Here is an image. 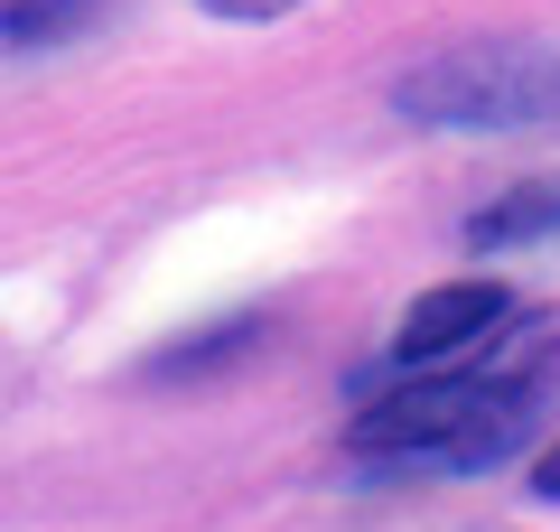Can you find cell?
<instances>
[{
    "instance_id": "obj_1",
    "label": "cell",
    "mask_w": 560,
    "mask_h": 532,
    "mask_svg": "<svg viewBox=\"0 0 560 532\" xmlns=\"http://www.w3.org/2000/svg\"><path fill=\"white\" fill-rule=\"evenodd\" d=\"M533 402L541 383H486L477 365H430L420 383H393L346 420V458L374 476H477L533 439Z\"/></svg>"
},
{
    "instance_id": "obj_2",
    "label": "cell",
    "mask_w": 560,
    "mask_h": 532,
    "mask_svg": "<svg viewBox=\"0 0 560 532\" xmlns=\"http://www.w3.org/2000/svg\"><path fill=\"white\" fill-rule=\"evenodd\" d=\"M420 131H541L560 122V38H458L393 84Z\"/></svg>"
},
{
    "instance_id": "obj_3",
    "label": "cell",
    "mask_w": 560,
    "mask_h": 532,
    "mask_svg": "<svg viewBox=\"0 0 560 532\" xmlns=\"http://www.w3.org/2000/svg\"><path fill=\"white\" fill-rule=\"evenodd\" d=\"M514 317V290L504 280H440V290H420L393 327V365H458L477 355L486 336Z\"/></svg>"
},
{
    "instance_id": "obj_4",
    "label": "cell",
    "mask_w": 560,
    "mask_h": 532,
    "mask_svg": "<svg viewBox=\"0 0 560 532\" xmlns=\"http://www.w3.org/2000/svg\"><path fill=\"white\" fill-rule=\"evenodd\" d=\"M551 355H560V309H514L477 355H458V365H477L486 383H541Z\"/></svg>"
},
{
    "instance_id": "obj_5",
    "label": "cell",
    "mask_w": 560,
    "mask_h": 532,
    "mask_svg": "<svg viewBox=\"0 0 560 532\" xmlns=\"http://www.w3.org/2000/svg\"><path fill=\"white\" fill-rule=\"evenodd\" d=\"M551 224H560V187H514L504 206L467 216V253H504V243H523V234H551Z\"/></svg>"
},
{
    "instance_id": "obj_6",
    "label": "cell",
    "mask_w": 560,
    "mask_h": 532,
    "mask_svg": "<svg viewBox=\"0 0 560 532\" xmlns=\"http://www.w3.org/2000/svg\"><path fill=\"white\" fill-rule=\"evenodd\" d=\"M113 0H0V38H20V47H57L75 38V28H94Z\"/></svg>"
},
{
    "instance_id": "obj_7",
    "label": "cell",
    "mask_w": 560,
    "mask_h": 532,
    "mask_svg": "<svg viewBox=\"0 0 560 532\" xmlns=\"http://www.w3.org/2000/svg\"><path fill=\"white\" fill-rule=\"evenodd\" d=\"M261 346V317H224V327H206L197 346H168L150 374H206V365H224V355H253Z\"/></svg>"
},
{
    "instance_id": "obj_8",
    "label": "cell",
    "mask_w": 560,
    "mask_h": 532,
    "mask_svg": "<svg viewBox=\"0 0 560 532\" xmlns=\"http://www.w3.org/2000/svg\"><path fill=\"white\" fill-rule=\"evenodd\" d=\"M215 20H290V10H308V0H206Z\"/></svg>"
},
{
    "instance_id": "obj_9",
    "label": "cell",
    "mask_w": 560,
    "mask_h": 532,
    "mask_svg": "<svg viewBox=\"0 0 560 532\" xmlns=\"http://www.w3.org/2000/svg\"><path fill=\"white\" fill-rule=\"evenodd\" d=\"M533 495H551V505H560V439L533 458Z\"/></svg>"
}]
</instances>
